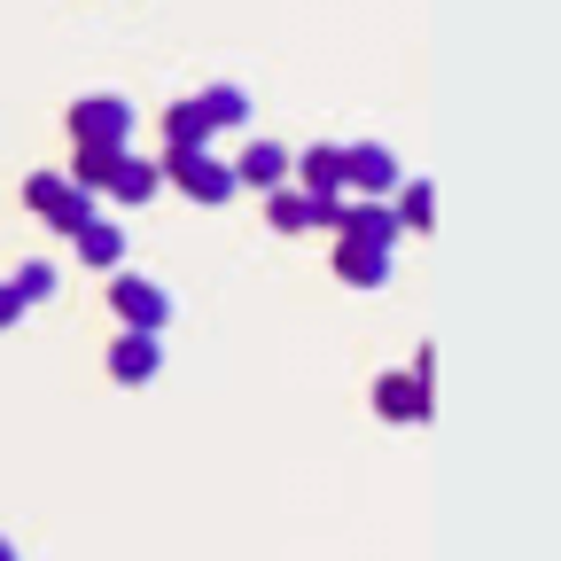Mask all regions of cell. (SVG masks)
Instances as JSON below:
<instances>
[{
	"instance_id": "2",
	"label": "cell",
	"mask_w": 561,
	"mask_h": 561,
	"mask_svg": "<svg viewBox=\"0 0 561 561\" xmlns=\"http://www.w3.org/2000/svg\"><path fill=\"white\" fill-rule=\"evenodd\" d=\"M187 203H227L242 180H234V164L227 157H210V149H164V164H157Z\"/></svg>"
},
{
	"instance_id": "15",
	"label": "cell",
	"mask_w": 561,
	"mask_h": 561,
	"mask_svg": "<svg viewBox=\"0 0 561 561\" xmlns=\"http://www.w3.org/2000/svg\"><path fill=\"white\" fill-rule=\"evenodd\" d=\"M297 180H305V195H343V149H335V140L305 149L297 157Z\"/></svg>"
},
{
	"instance_id": "10",
	"label": "cell",
	"mask_w": 561,
	"mask_h": 561,
	"mask_svg": "<svg viewBox=\"0 0 561 561\" xmlns=\"http://www.w3.org/2000/svg\"><path fill=\"white\" fill-rule=\"evenodd\" d=\"M335 280H351V289H382V280H390V250L359 242V234H335Z\"/></svg>"
},
{
	"instance_id": "13",
	"label": "cell",
	"mask_w": 561,
	"mask_h": 561,
	"mask_svg": "<svg viewBox=\"0 0 561 561\" xmlns=\"http://www.w3.org/2000/svg\"><path fill=\"white\" fill-rule=\"evenodd\" d=\"M234 180H250V187H280V180H289V149H280V140H250V149L234 157Z\"/></svg>"
},
{
	"instance_id": "11",
	"label": "cell",
	"mask_w": 561,
	"mask_h": 561,
	"mask_svg": "<svg viewBox=\"0 0 561 561\" xmlns=\"http://www.w3.org/2000/svg\"><path fill=\"white\" fill-rule=\"evenodd\" d=\"M70 242H79V257H87L94 273H117V265H125V227H117V219H102V210H94V219L70 234Z\"/></svg>"
},
{
	"instance_id": "12",
	"label": "cell",
	"mask_w": 561,
	"mask_h": 561,
	"mask_svg": "<svg viewBox=\"0 0 561 561\" xmlns=\"http://www.w3.org/2000/svg\"><path fill=\"white\" fill-rule=\"evenodd\" d=\"M210 133H219V125H210L203 94H195V102H172V110H164V149H210Z\"/></svg>"
},
{
	"instance_id": "1",
	"label": "cell",
	"mask_w": 561,
	"mask_h": 561,
	"mask_svg": "<svg viewBox=\"0 0 561 561\" xmlns=\"http://www.w3.org/2000/svg\"><path fill=\"white\" fill-rule=\"evenodd\" d=\"M62 125H70V149H125L133 140V102L125 94H79Z\"/></svg>"
},
{
	"instance_id": "6",
	"label": "cell",
	"mask_w": 561,
	"mask_h": 561,
	"mask_svg": "<svg viewBox=\"0 0 561 561\" xmlns=\"http://www.w3.org/2000/svg\"><path fill=\"white\" fill-rule=\"evenodd\" d=\"M157 367H164V335L157 328H125L110 343V382H157Z\"/></svg>"
},
{
	"instance_id": "14",
	"label": "cell",
	"mask_w": 561,
	"mask_h": 561,
	"mask_svg": "<svg viewBox=\"0 0 561 561\" xmlns=\"http://www.w3.org/2000/svg\"><path fill=\"white\" fill-rule=\"evenodd\" d=\"M157 187H164V172H157V164H140V157H125V149H117V164H110V195H117L125 210H133V203H149Z\"/></svg>"
},
{
	"instance_id": "9",
	"label": "cell",
	"mask_w": 561,
	"mask_h": 561,
	"mask_svg": "<svg viewBox=\"0 0 561 561\" xmlns=\"http://www.w3.org/2000/svg\"><path fill=\"white\" fill-rule=\"evenodd\" d=\"M335 234H359V242H382V250H390L405 227H398V210H390L382 195H359V203L343 195V210H335Z\"/></svg>"
},
{
	"instance_id": "18",
	"label": "cell",
	"mask_w": 561,
	"mask_h": 561,
	"mask_svg": "<svg viewBox=\"0 0 561 561\" xmlns=\"http://www.w3.org/2000/svg\"><path fill=\"white\" fill-rule=\"evenodd\" d=\"M55 280H62V273H55L47 257H32V265H24V273L9 280V289H16V305L32 312V305H47V297H55Z\"/></svg>"
},
{
	"instance_id": "5",
	"label": "cell",
	"mask_w": 561,
	"mask_h": 561,
	"mask_svg": "<svg viewBox=\"0 0 561 561\" xmlns=\"http://www.w3.org/2000/svg\"><path fill=\"white\" fill-rule=\"evenodd\" d=\"M335 210H343V195H305V187H265V227L273 234H305V227H335Z\"/></svg>"
},
{
	"instance_id": "8",
	"label": "cell",
	"mask_w": 561,
	"mask_h": 561,
	"mask_svg": "<svg viewBox=\"0 0 561 561\" xmlns=\"http://www.w3.org/2000/svg\"><path fill=\"white\" fill-rule=\"evenodd\" d=\"M405 172H398V157L382 149V140H359V149H343V187H359V195H390Z\"/></svg>"
},
{
	"instance_id": "20",
	"label": "cell",
	"mask_w": 561,
	"mask_h": 561,
	"mask_svg": "<svg viewBox=\"0 0 561 561\" xmlns=\"http://www.w3.org/2000/svg\"><path fill=\"white\" fill-rule=\"evenodd\" d=\"M24 320V305H16V289H9V280H0V328H16Z\"/></svg>"
},
{
	"instance_id": "17",
	"label": "cell",
	"mask_w": 561,
	"mask_h": 561,
	"mask_svg": "<svg viewBox=\"0 0 561 561\" xmlns=\"http://www.w3.org/2000/svg\"><path fill=\"white\" fill-rule=\"evenodd\" d=\"M110 164H117V149H70V187H87V195H102L110 187Z\"/></svg>"
},
{
	"instance_id": "3",
	"label": "cell",
	"mask_w": 561,
	"mask_h": 561,
	"mask_svg": "<svg viewBox=\"0 0 561 561\" xmlns=\"http://www.w3.org/2000/svg\"><path fill=\"white\" fill-rule=\"evenodd\" d=\"M24 203L39 210L55 234H79V227L94 219V195H87V187H70L62 172H32V180H24Z\"/></svg>"
},
{
	"instance_id": "19",
	"label": "cell",
	"mask_w": 561,
	"mask_h": 561,
	"mask_svg": "<svg viewBox=\"0 0 561 561\" xmlns=\"http://www.w3.org/2000/svg\"><path fill=\"white\" fill-rule=\"evenodd\" d=\"M203 110H210V125H242L250 117V94L242 87H203Z\"/></svg>"
},
{
	"instance_id": "4",
	"label": "cell",
	"mask_w": 561,
	"mask_h": 561,
	"mask_svg": "<svg viewBox=\"0 0 561 561\" xmlns=\"http://www.w3.org/2000/svg\"><path fill=\"white\" fill-rule=\"evenodd\" d=\"M110 312L125 320V328H172V289H164V280H149V273H117L110 280Z\"/></svg>"
},
{
	"instance_id": "7",
	"label": "cell",
	"mask_w": 561,
	"mask_h": 561,
	"mask_svg": "<svg viewBox=\"0 0 561 561\" xmlns=\"http://www.w3.org/2000/svg\"><path fill=\"white\" fill-rule=\"evenodd\" d=\"M375 413H382V421H430V413H437L430 375H413V367H405V375H382V382H375Z\"/></svg>"
},
{
	"instance_id": "16",
	"label": "cell",
	"mask_w": 561,
	"mask_h": 561,
	"mask_svg": "<svg viewBox=\"0 0 561 561\" xmlns=\"http://www.w3.org/2000/svg\"><path fill=\"white\" fill-rule=\"evenodd\" d=\"M390 195H398V203H390V210H398V227H413V234H430V227H437V187H430V180H398Z\"/></svg>"
},
{
	"instance_id": "21",
	"label": "cell",
	"mask_w": 561,
	"mask_h": 561,
	"mask_svg": "<svg viewBox=\"0 0 561 561\" xmlns=\"http://www.w3.org/2000/svg\"><path fill=\"white\" fill-rule=\"evenodd\" d=\"M0 561H24V553H16V546H9V538H0Z\"/></svg>"
}]
</instances>
